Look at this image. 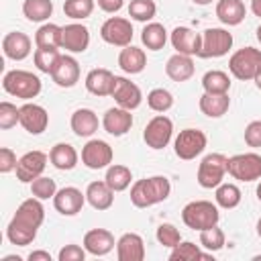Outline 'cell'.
I'll return each mask as SVG.
<instances>
[{
	"mask_svg": "<svg viewBox=\"0 0 261 261\" xmlns=\"http://www.w3.org/2000/svg\"><path fill=\"white\" fill-rule=\"evenodd\" d=\"M16 163H18L16 153H14L12 149H8V147H2V149H0V171H2V173L14 171V169H16Z\"/></svg>",
	"mask_w": 261,
	"mask_h": 261,
	"instance_id": "49",
	"label": "cell"
},
{
	"mask_svg": "<svg viewBox=\"0 0 261 261\" xmlns=\"http://www.w3.org/2000/svg\"><path fill=\"white\" fill-rule=\"evenodd\" d=\"M147 106L153 110V112H167L171 106H173V96L169 90L165 88H153L149 94H147Z\"/></svg>",
	"mask_w": 261,
	"mask_h": 261,
	"instance_id": "40",
	"label": "cell"
},
{
	"mask_svg": "<svg viewBox=\"0 0 261 261\" xmlns=\"http://www.w3.org/2000/svg\"><path fill=\"white\" fill-rule=\"evenodd\" d=\"M228 175L239 181L261 179V155L251 151L228 157Z\"/></svg>",
	"mask_w": 261,
	"mask_h": 261,
	"instance_id": "8",
	"label": "cell"
},
{
	"mask_svg": "<svg viewBox=\"0 0 261 261\" xmlns=\"http://www.w3.org/2000/svg\"><path fill=\"white\" fill-rule=\"evenodd\" d=\"M2 261H20V257L18 255H6Z\"/></svg>",
	"mask_w": 261,
	"mask_h": 261,
	"instance_id": "53",
	"label": "cell"
},
{
	"mask_svg": "<svg viewBox=\"0 0 261 261\" xmlns=\"http://www.w3.org/2000/svg\"><path fill=\"white\" fill-rule=\"evenodd\" d=\"M90 45V31L82 22H69L61 27V47L69 53H84Z\"/></svg>",
	"mask_w": 261,
	"mask_h": 261,
	"instance_id": "16",
	"label": "cell"
},
{
	"mask_svg": "<svg viewBox=\"0 0 261 261\" xmlns=\"http://www.w3.org/2000/svg\"><path fill=\"white\" fill-rule=\"evenodd\" d=\"M96 2H98V6H100L104 12H108V14L118 12V10L122 8V4H124V0H96Z\"/></svg>",
	"mask_w": 261,
	"mask_h": 261,
	"instance_id": "50",
	"label": "cell"
},
{
	"mask_svg": "<svg viewBox=\"0 0 261 261\" xmlns=\"http://www.w3.org/2000/svg\"><path fill=\"white\" fill-rule=\"evenodd\" d=\"M39 198H27L16 208L12 220L6 226V239L16 247H27L35 241L39 226L45 220V208Z\"/></svg>",
	"mask_w": 261,
	"mask_h": 261,
	"instance_id": "1",
	"label": "cell"
},
{
	"mask_svg": "<svg viewBox=\"0 0 261 261\" xmlns=\"http://www.w3.org/2000/svg\"><path fill=\"white\" fill-rule=\"evenodd\" d=\"M155 237H157L159 245H163V247H167V249H173V247L179 245V241H181L179 230H177L171 222H163V224H159Z\"/></svg>",
	"mask_w": 261,
	"mask_h": 261,
	"instance_id": "45",
	"label": "cell"
},
{
	"mask_svg": "<svg viewBox=\"0 0 261 261\" xmlns=\"http://www.w3.org/2000/svg\"><path fill=\"white\" fill-rule=\"evenodd\" d=\"M100 37L104 43H108L112 47H126L133 41V24L128 18L110 16L100 27Z\"/></svg>",
	"mask_w": 261,
	"mask_h": 261,
	"instance_id": "11",
	"label": "cell"
},
{
	"mask_svg": "<svg viewBox=\"0 0 261 261\" xmlns=\"http://www.w3.org/2000/svg\"><path fill=\"white\" fill-rule=\"evenodd\" d=\"M253 82H255V86H257V88L261 90V69H259V73L255 75V80H253Z\"/></svg>",
	"mask_w": 261,
	"mask_h": 261,
	"instance_id": "54",
	"label": "cell"
},
{
	"mask_svg": "<svg viewBox=\"0 0 261 261\" xmlns=\"http://www.w3.org/2000/svg\"><path fill=\"white\" fill-rule=\"evenodd\" d=\"M35 45L37 47H61V27L55 22H45L35 33Z\"/></svg>",
	"mask_w": 261,
	"mask_h": 261,
	"instance_id": "36",
	"label": "cell"
},
{
	"mask_svg": "<svg viewBox=\"0 0 261 261\" xmlns=\"http://www.w3.org/2000/svg\"><path fill=\"white\" fill-rule=\"evenodd\" d=\"M102 126H104V130H106L108 135H112V137H122V135H126V133L130 130V126H133V114H130V110L120 108V106L108 108V110L104 112Z\"/></svg>",
	"mask_w": 261,
	"mask_h": 261,
	"instance_id": "21",
	"label": "cell"
},
{
	"mask_svg": "<svg viewBox=\"0 0 261 261\" xmlns=\"http://www.w3.org/2000/svg\"><path fill=\"white\" fill-rule=\"evenodd\" d=\"M157 14V4L153 0H130L128 4V16L139 22H151Z\"/></svg>",
	"mask_w": 261,
	"mask_h": 261,
	"instance_id": "39",
	"label": "cell"
},
{
	"mask_svg": "<svg viewBox=\"0 0 261 261\" xmlns=\"http://www.w3.org/2000/svg\"><path fill=\"white\" fill-rule=\"evenodd\" d=\"M257 200L261 202V181H259V186H257Z\"/></svg>",
	"mask_w": 261,
	"mask_h": 261,
	"instance_id": "57",
	"label": "cell"
},
{
	"mask_svg": "<svg viewBox=\"0 0 261 261\" xmlns=\"http://www.w3.org/2000/svg\"><path fill=\"white\" fill-rule=\"evenodd\" d=\"M224 241H226L224 230H222V228H218L216 224H214V226H210V228L200 230V245H202L206 251H210V253L220 251V249L224 247Z\"/></svg>",
	"mask_w": 261,
	"mask_h": 261,
	"instance_id": "42",
	"label": "cell"
},
{
	"mask_svg": "<svg viewBox=\"0 0 261 261\" xmlns=\"http://www.w3.org/2000/svg\"><path fill=\"white\" fill-rule=\"evenodd\" d=\"M77 159H80V155H77V151L73 149V145H69V143H57V145H53L51 151H49V161H51V165H53L55 169H59V171H69V169H73V167L77 165Z\"/></svg>",
	"mask_w": 261,
	"mask_h": 261,
	"instance_id": "29",
	"label": "cell"
},
{
	"mask_svg": "<svg viewBox=\"0 0 261 261\" xmlns=\"http://www.w3.org/2000/svg\"><path fill=\"white\" fill-rule=\"evenodd\" d=\"M230 47H232V35L226 29L210 27L202 33V47H200L198 57H202V59L222 57L230 51Z\"/></svg>",
	"mask_w": 261,
	"mask_h": 261,
	"instance_id": "7",
	"label": "cell"
},
{
	"mask_svg": "<svg viewBox=\"0 0 261 261\" xmlns=\"http://www.w3.org/2000/svg\"><path fill=\"white\" fill-rule=\"evenodd\" d=\"M171 135H173L171 118L165 114H157L147 122V126L143 130V141L147 143V147L159 151V149L167 147V143L171 141Z\"/></svg>",
	"mask_w": 261,
	"mask_h": 261,
	"instance_id": "10",
	"label": "cell"
},
{
	"mask_svg": "<svg viewBox=\"0 0 261 261\" xmlns=\"http://www.w3.org/2000/svg\"><path fill=\"white\" fill-rule=\"evenodd\" d=\"M206 143L208 139L200 128H184L173 141V151L179 159L192 161L206 149Z\"/></svg>",
	"mask_w": 261,
	"mask_h": 261,
	"instance_id": "9",
	"label": "cell"
},
{
	"mask_svg": "<svg viewBox=\"0 0 261 261\" xmlns=\"http://www.w3.org/2000/svg\"><path fill=\"white\" fill-rule=\"evenodd\" d=\"M216 192H214V200H216V204L220 206V208H226V210H230V208H237L239 204H241V190H239V186H234V184H220V186H216L214 188Z\"/></svg>",
	"mask_w": 261,
	"mask_h": 261,
	"instance_id": "38",
	"label": "cell"
},
{
	"mask_svg": "<svg viewBox=\"0 0 261 261\" xmlns=\"http://www.w3.org/2000/svg\"><path fill=\"white\" fill-rule=\"evenodd\" d=\"M51 80L59 88H73L80 82V63L71 55H61L55 69L51 71Z\"/></svg>",
	"mask_w": 261,
	"mask_h": 261,
	"instance_id": "20",
	"label": "cell"
},
{
	"mask_svg": "<svg viewBox=\"0 0 261 261\" xmlns=\"http://www.w3.org/2000/svg\"><path fill=\"white\" fill-rule=\"evenodd\" d=\"M118 67L124 71V73H141L145 67H147V55L143 49L135 47V45H126L122 47L120 55H118Z\"/></svg>",
	"mask_w": 261,
	"mask_h": 261,
	"instance_id": "28",
	"label": "cell"
},
{
	"mask_svg": "<svg viewBox=\"0 0 261 261\" xmlns=\"http://www.w3.org/2000/svg\"><path fill=\"white\" fill-rule=\"evenodd\" d=\"M49 124V114L41 104L27 102L20 106V126L29 135H41Z\"/></svg>",
	"mask_w": 261,
	"mask_h": 261,
	"instance_id": "18",
	"label": "cell"
},
{
	"mask_svg": "<svg viewBox=\"0 0 261 261\" xmlns=\"http://www.w3.org/2000/svg\"><path fill=\"white\" fill-rule=\"evenodd\" d=\"M247 8L243 0H218L216 2V18L226 27H237L245 20Z\"/></svg>",
	"mask_w": 261,
	"mask_h": 261,
	"instance_id": "27",
	"label": "cell"
},
{
	"mask_svg": "<svg viewBox=\"0 0 261 261\" xmlns=\"http://www.w3.org/2000/svg\"><path fill=\"white\" fill-rule=\"evenodd\" d=\"M196 71L194 59L192 55H184V53H175L167 59L165 63V73L169 80L173 82H188Z\"/></svg>",
	"mask_w": 261,
	"mask_h": 261,
	"instance_id": "26",
	"label": "cell"
},
{
	"mask_svg": "<svg viewBox=\"0 0 261 261\" xmlns=\"http://www.w3.org/2000/svg\"><path fill=\"white\" fill-rule=\"evenodd\" d=\"M104 181L114 190V192H124L130 181H133V173L126 165H120V163H110L106 167V175H104Z\"/></svg>",
	"mask_w": 261,
	"mask_h": 261,
	"instance_id": "33",
	"label": "cell"
},
{
	"mask_svg": "<svg viewBox=\"0 0 261 261\" xmlns=\"http://www.w3.org/2000/svg\"><path fill=\"white\" fill-rule=\"evenodd\" d=\"M22 14L31 22H45L53 14V2L51 0H24Z\"/></svg>",
	"mask_w": 261,
	"mask_h": 261,
	"instance_id": "35",
	"label": "cell"
},
{
	"mask_svg": "<svg viewBox=\"0 0 261 261\" xmlns=\"http://www.w3.org/2000/svg\"><path fill=\"white\" fill-rule=\"evenodd\" d=\"M16 122H20V108H16L12 102H0V128L8 130Z\"/></svg>",
	"mask_w": 261,
	"mask_h": 261,
	"instance_id": "46",
	"label": "cell"
},
{
	"mask_svg": "<svg viewBox=\"0 0 261 261\" xmlns=\"http://www.w3.org/2000/svg\"><path fill=\"white\" fill-rule=\"evenodd\" d=\"M228 173V157L222 153H208L198 165V184L206 190H212L222 184L224 175Z\"/></svg>",
	"mask_w": 261,
	"mask_h": 261,
	"instance_id": "6",
	"label": "cell"
},
{
	"mask_svg": "<svg viewBox=\"0 0 261 261\" xmlns=\"http://www.w3.org/2000/svg\"><path fill=\"white\" fill-rule=\"evenodd\" d=\"M251 10H253L255 16L261 18V0H251Z\"/></svg>",
	"mask_w": 261,
	"mask_h": 261,
	"instance_id": "52",
	"label": "cell"
},
{
	"mask_svg": "<svg viewBox=\"0 0 261 261\" xmlns=\"http://www.w3.org/2000/svg\"><path fill=\"white\" fill-rule=\"evenodd\" d=\"M29 261H51V253L49 251H33L29 253Z\"/></svg>",
	"mask_w": 261,
	"mask_h": 261,
	"instance_id": "51",
	"label": "cell"
},
{
	"mask_svg": "<svg viewBox=\"0 0 261 261\" xmlns=\"http://www.w3.org/2000/svg\"><path fill=\"white\" fill-rule=\"evenodd\" d=\"M202 114H206L208 118H220L222 114H226L228 106H230V98L228 94H208L204 92L200 96V102H198Z\"/></svg>",
	"mask_w": 261,
	"mask_h": 261,
	"instance_id": "31",
	"label": "cell"
},
{
	"mask_svg": "<svg viewBox=\"0 0 261 261\" xmlns=\"http://www.w3.org/2000/svg\"><path fill=\"white\" fill-rule=\"evenodd\" d=\"M173 49L177 53H184V55H200V47H202V33H196L194 29L190 27H175L171 31V37H169Z\"/></svg>",
	"mask_w": 261,
	"mask_h": 261,
	"instance_id": "17",
	"label": "cell"
},
{
	"mask_svg": "<svg viewBox=\"0 0 261 261\" xmlns=\"http://www.w3.org/2000/svg\"><path fill=\"white\" fill-rule=\"evenodd\" d=\"M47 161H49V157H47V153H43V151H29V153H24L20 159H18V163H16V179L18 181H22V184H31L33 179H37L39 175H43V171H45V167H47Z\"/></svg>",
	"mask_w": 261,
	"mask_h": 261,
	"instance_id": "14",
	"label": "cell"
},
{
	"mask_svg": "<svg viewBox=\"0 0 261 261\" xmlns=\"http://www.w3.org/2000/svg\"><path fill=\"white\" fill-rule=\"evenodd\" d=\"M257 41H259V43H261V24H259V27H257Z\"/></svg>",
	"mask_w": 261,
	"mask_h": 261,
	"instance_id": "58",
	"label": "cell"
},
{
	"mask_svg": "<svg viewBox=\"0 0 261 261\" xmlns=\"http://www.w3.org/2000/svg\"><path fill=\"white\" fill-rule=\"evenodd\" d=\"M86 202L94 210H108L114 204V190L102 181H90L86 188Z\"/></svg>",
	"mask_w": 261,
	"mask_h": 261,
	"instance_id": "25",
	"label": "cell"
},
{
	"mask_svg": "<svg viewBox=\"0 0 261 261\" xmlns=\"http://www.w3.org/2000/svg\"><path fill=\"white\" fill-rule=\"evenodd\" d=\"M169 194H171V184L165 175L143 177L130 186V202L137 208H149L159 202H165Z\"/></svg>",
	"mask_w": 261,
	"mask_h": 261,
	"instance_id": "2",
	"label": "cell"
},
{
	"mask_svg": "<svg viewBox=\"0 0 261 261\" xmlns=\"http://www.w3.org/2000/svg\"><path fill=\"white\" fill-rule=\"evenodd\" d=\"M192 2H194V4H198V6H208L212 0H192Z\"/></svg>",
	"mask_w": 261,
	"mask_h": 261,
	"instance_id": "55",
	"label": "cell"
},
{
	"mask_svg": "<svg viewBox=\"0 0 261 261\" xmlns=\"http://www.w3.org/2000/svg\"><path fill=\"white\" fill-rule=\"evenodd\" d=\"M31 194L39 200H49L57 194V186H55V179L53 177H47V175H39L37 179L31 181Z\"/></svg>",
	"mask_w": 261,
	"mask_h": 261,
	"instance_id": "44",
	"label": "cell"
},
{
	"mask_svg": "<svg viewBox=\"0 0 261 261\" xmlns=\"http://www.w3.org/2000/svg\"><path fill=\"white\" fill-rule=\"evenodd\" d=\"M181 220L188 228L198 230V232L204 228H210V226L218 224V220H220L218 204H212L208 200H194V202L184 206Z\"/></svg>",
	"mask_w": 261,
	"mask_h": 261,
	"instance_id": "4",
	"label": "cell"
},
{
	"mask_svg": "<svg viewBox=\"0 0 261 261\" xmlns=\"http://www.w3.org/2000/svg\"><path fill=\"white\" fill-rule=\"evenodd\" d=\"M86 253L88 251L84 247H80V245H65L57 253V259L59 261H84L86 259Z\"/></svg>",
	"mask_w": 261,
	"mask_h": 261,
	"instance_id": "47",
	"label": "cell"
},
{
	"mask_svg": "<svg viewBox=\"0 0 261 261\" xmlns=\"http://www.w3.org/2000/svg\"><path fill=\"white\" fill-rule=\"evenodd\" d=\"M110 96L114 98V102L120 108H126V110H137L141 106V102H143L141 88L135 82H130V80H126L122 75H114V86H112V94Z\"/></svg>",
	"mask_w": 261,
	"mask_h": 261,
	"instance_id": "13",
	"label": "cell"
},
{
	"mask_svg": "<svg viewBox=\"0 0 261 261\" xmlns=\"http://www.w3.org/2000/svg\"><path fill=\"white\" fill-rule=\"evenodd\" d=\"M228 69L241 82L255 80V75L261 69V49H255V47L237 49L228 59Z\"/></svg>",
	"mask_w": 261,
	"mask_h": 261,
	"instance_id": "5",
	"label": "cell"
},
{
	"mask_svg": "<svg viewBox=\"0 0 261 261\" xmlns=\"http://www.w3.org/2000/svg\"><path fill=\"white\" fill-rule=\"evenodd\" d=\"M2 51L8 59L12 61H22L31 55L33 51V43H31V37L20 33V31H12V33H6L4 39H2Z\"/></svg>",
	"mask_w": 261,
	"mask_h": 261,
	"instance_id": "19",
	"label": "cell"
},
{
	"mask_svg": "<svg viewBox=\"0 0 261 261\" xmlns=\"http://www.w3.org/2000/svg\"><path fill=\"white\" fill-rule=\"evenodd\" d=\"M112 147L102 139H90L82 147V163L88 169H104L112 163Z\"/></svg>",
	"mask_w": 261,
	"mask_h": 261,
	"instance_id": "12",
	"label": "cell"
},
{
	"mask_svg": "<svg viewBox=\"0 0 261 261\" xmlns=\"http://www.w3.org/2000/svg\"><path fill=\"white\" fill-rule=\"evenodd\" d=\"M114 86V73L106 67H94L86 75V90L94 96H110Z\"/></svg>",
	"mask_w": 261,
	"mask_h": 261,
	"instance_id": "24",
	"label": "cell"
},
{
	"mask_svg": "<svg viewBox=\"0 0 261 261\" xmlns=\"http://www.w3.org/2000/svg\"><path fill=\"white\" fill-rule=\"evenodd\" d=\"M84 204H86V192L82 194V190H77L73 186L61 188L53 196V206L63 216H75L84 208Z\"/></svg>",
	"mask_w": 261,
	"mask_h": 261,
	"instance_id": "15",
	"label": "cell"
},
{
	"mask_svg": "<svg viewBox=\"0 0 261 261\" xmlns=\"http://www.w3.org/2000/svg\"><path fill=\"white\" fill-rule=\"evenodd\" d=\"M118 261H143L145 259V241L137 232H124L116 241Z\"/></svg>",
	"mask_w": 261,
	"mask_h": 261,
	"instance_id": "23",
	"label": "cell"
},
{
	"mask_svg": "<svg viewBox=\"0 0 261 261\" xmlns=\"http://www.w3.org/2000/svg\"><path fill=\"white\" fill-rule=\"evenodd\" d=\"M257 237H259V239H261V218H259V220H257Z\"/></svg>",
	"mask_w": 261,
	"mask_h": 261,
	"instance_id": "56",
	"label": "cell"
},
{
	"mask_svg": "<svg viewBox=\"0 0 261 261\" xmlns=\"http://www.w3.org/2000/svg\"><path fill=\"white\" fill-rule=\"evenodd\" d=\"M169 259L171 261H194V259H202V251L192 241H179V245L171 249Z\"/></svg>",
	"mask_w": 261,
	"mask_h": 261,
	"instance_id": "43",
	"label": "cell"
},
{
	"mask_svg": "<svg viewBox=\"0 0 261 261\" xmlns=\"http://www.w3.org/2000/svg\"><path fill=\"white\" fill-rule=\"evenodd\" d=\"M61 53L55 49V47H37L35 53H33V61H35V67L41 71V73H49L55 69L57 61H59Z\"/></svg>",
	"mask_w": 261,
	"mask_h": 261,
	"instance_id": "37",
	"label": "cell"
},
{
	"mask_svg": "<svg viewBox=\"0 0 261 261\" xmlns=\"http://www.w3.org/2000/svg\"><path fill=\"white\" fill-rule=\"evenodd\" d=\"M94 6H96V0H65L63 12L73 20H84L94 12Z\"/></svg>",
	"mask_w": 261,
	"mask_h": 261,
	"instance_id": "41",
	"label": "cell"
},
{
	"mask_svg": "<svg viewBox=\"0 0 261 261\" xmlns=\"http://www.w3.org/2000/svg\"><path fill=\"white\" fill-rule=\"evenodd\" d=\"M2 88H4L6 94L29 102L31 98H37L41 94V88L43 86H41L39 75H35L33 71H27V69H10L2 77Z\"/></svg>",
	"mask_w": 261,
	"mask_h": 261,
	"instance_id": "3",
	"label": "cell"
},
{
	"mask_svg": "<svg viewBox=\"0 0 261 261\" xmlns=\"http://www.w3.org/2000/svg\"><path fill=\"white\" fill-rule=\"evenodd\" d=\"M141 41L149 51H159L167 43V31L161 22H147L141 31Z\"/></svg>",
	"mask_w": 261,
	"mask_h": 261,
	"instance_id": "32",
	"label": "cell"
},
{
	"mask_svg": "<svg viewBox=\"0 0 261 261\" xmlns=\"http://www.w3.org/2000/svg\"><path fill=\"white\" fill-rule=\"evenodd\" d=\"M245 143L253 149L261 147V120H251L245 128Z\"/></svg>",
	"mask_w": 261,
	"mask_h": 261,
	"instance_id": "48",
	"label": "cell"
},
{
	"mask_svg": "<svg viewBox=\"0 0 261 261\" xmlns=\"http://www.w3.org/2000/svg\"><path fill=\"white\" fill-rule=\"evenodd\" d=\"M71 130L77 135V137H92L96 130H98V114L90 108H77L73 114H71Z\"/></svg>",
	"mask_w": 261,
	"mask_h": 261,
	"instance_id": "30",
	"label": "cell"
},
{
	"mask_svg": "<svg viewBox=\"0 0 261 261\" xmlns=\"http://www.w3.org/2000/svg\"><path fill=\"white\" fill-rule=\"evenodd\" d=\"M114 234L106 228H92L84 234V249L94 257H104L114 249Z\"/></svg>",
	"mask_w": 261,
	"mask_h": 261,
	"instance_id": "22",
	"label": "cell"
},
{
	"mask_svg": "<svg viewBox=\"0 0 261 261\" xmlns=\"http://www.w3.org/2000/svg\"><path fill=\"white\" fill-rule=\"evenodd\" d=\"M202 88L208 94H228V90H230V77H228L226 71L210 69L202 77Z\"/></svg>",
	"mask_w": 261,
	"mask_h": 261,
	"instance_id": "34",
	"label": "cell"
}]
</instances>
